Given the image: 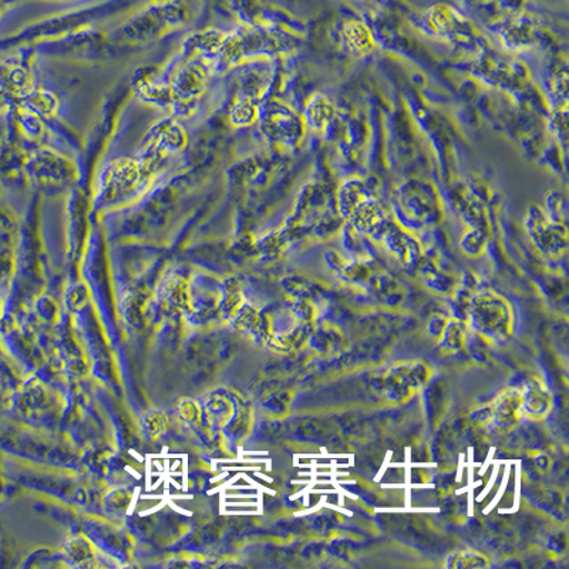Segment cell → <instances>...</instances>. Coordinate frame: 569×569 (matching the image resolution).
I'll return each mask as SVG.
<instances>
[{
  "label": "cell",
  "mask_w": 569,
  "mask_h": 569,
  "mask_svg": "<svg viewBox=\"0 0 569 569\" xmlns=\"http://www.w3.org/2000/svg\"><path fill=\"white\" fill-rule=\"evenodd\" d=\"M522 410L532 420H543L552 410V395L541 379H528L521 389Z\"/></svg>",
  "instance_id": "277c9868"
},
{
  "label": "cell",
  "mask_w": 569,
  "mask_h": 569,
  "mask_svg": "<svg viewBox=\"0 0 569 569\" xmlns=\"http://www.w3.org/2000/svg\"><path fill=\"white\" fill-rule=\"evenodd\" d=\"M490 563L485 556L471 550H460L447 558L446 567L450 569L487 568Z\"/></svg>",
  "instance_id": "52a82bcc"
},
{
  "label": "cell",
  "mask_w": 569,
  "mask_h": 569,
  "mask_svg": "<svg viewBox=\"0 0 569 569\" xmlns=\"http://www.w3.org/2000/svg\"><path fill=\"white\" fill-rule=\"evenodd\" d=\"M467 339H469V325L461 319H449L439 339V347L446 353H459L466 348Z\"/></svg>",
  "instance_id": "5b68a950"
},
{
  "label": "cell",
  "mask_w": 569,
  "mask_h": 569,
  "mask_svg": "<svg viewBox=\"0 0 569 569\" xmlns=\"http://www.w3.org/2000/svg\"><path fill=\"white\" fill-rule=\"evenodd\" d=\"M431 378V369L420 360L391 366L380 382V390L390 403L403 405L423 389Z\"/></svg>",
  "instance_id": "7a4b0ae2"
},
{
  "label": "cell",
  "mask_w": 569,
  "mask_h": 569,
  "mask_svg": "<svg viewBox=\"0 0 569 569\" xmlns=\"http://www.w3.org/2000/svg\"><path fill=\"white\" fill-rule=\"evenodd\" d=\"M548 551L556 553V556H561L563 551L567 550V537L563 533H557V536L550 537V540L547 542Z\"/></svg>",
  "instance_id": "9c48e42d"
},
{
  "label": "cell",
  "mask_w": 569,
  "mask_h": 569,
  "mask_svg": "<svg viewBox=\"0 0 569 569\" xmlns=\"http://www.w3.org/2000/svg\"><path fill=\"white\" fill-rule=\"evenodd\" d=\"M449 322V319L445 317H433L430 319L429 327H427V330H429L430 337L439 340L441 338V335H443L446 325Z\"/></svg>",
  "instance_id": "ba28073f"
},
{
  "label": "cell",
  "mask_w": 569,
  "mask_h": 569,
  "mask_svg": "<svg viewBox=\"0 0 569 569\" xmlns=\"http://www.w3.org/2000/svg\"><path fill=\"white\" fill-rule=\"evenodd\" d=\"M471 421L477 425H486L491 421V406H482L480 409H476L470 415Z\"/></svg>",
  "instance_id": "30bf717a"
},
{
  "label": "cell",
  "mask_w": 569,
  "mask_h": 569,
  "mask_svg": "<svg viewBox=\"0 0 569 569\" xmlns=\"http://www.w3.org/2000/svg\"><path fill=\"white\" fill-rule=\"evenodd\" d=\"M491 421L497 430L510 431L520 423L525 410H522L521 390L507 389L501 391L492 401Z\"/></svg>",
  "instance_id": "3957f363"
},
{
  "label": "cell",
  "mask_w": 569,
  "mask_h": 569,
  "mask_svg": "<svg viewBox=\"0 0 569 569\" xmlns=\"http://www.w3.org/2000/svg\"><path fill=\"white\" fill-rule=\"evenodd\" d=\"M308 342H311V347L318 350V352L329 353L342 342V335L337 329L330 327H315Z\"/></svg>",
  "instance_id": "8992f818"
},
{
  "label": "cell",
  "mask_w": 569,
  "mask_h": 569,
  "mask_svg": "<svg viewBox=\"0 0 569 569\" xmlns=\"http://www.w3.org/2000/svg\"><path fill=\"white\" fill-rule=\"evenodd\" d=\"M467 325L487 342L505 343L515 332V313L500 295L481 291L472 297Z\"/></svg>",
  "instance_id": "6da1fadb"
}]
</instances>
